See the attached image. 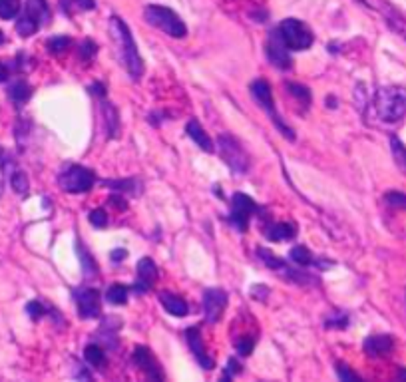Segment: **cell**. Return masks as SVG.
<instances>
[{"label":"cell","mask_w":406,"mask_h":382,"mask_svg":"<svg viewBox=\"0 0 406 382\" xmlns=\"http://www.w3.org/2000/svg\"><path fill=\"white\" fill-rule=\"evenodd\" d=\"M110 30H112V38L118 46V56L122 60V66L128 70L133 80L142 78L144 74V62H142V56L138 52V46H136V40L131 36L128 24L119 18V16H112L110 20Z\"/></svg>","instance_id":"cell-1"},{"label":"cell","mask_w":406,"mask_h":382,"mask_svg":"<svg viewBox=\"0 0 406 382\" xmlns=\"http://www.w3.org/2000/svg\"><path fill=\"white\" fill-rule=\"evenodd\" d=\"M375 112L382 122L396 124L406 116L405 86H382L375 94Z\"/></svg>","instance_id":"cell-2"},{"label":"cell","mask_w":406,"mask_h":382,"mask_svg":"<svg viewBox=\"0 0 406 382\" xmlns=\"http://www.w3.org/2000/svg\"><path fill=\"white\" fill-rule=\"evenodd\" d=\"M144 16L147 24L159 28L164 34H168L171 38H184L185 34H187V27L184 24V20L168 6L150 4V6H145Z\"/></svg>","instance_id":"cell-3"},{"label":"cell","mask_w":406,"mask_h":382,"mask_svg":"<svg viewBox=\"0 0 406 382\" xmlns=\"http://www.w3.org/2000/svg\"><path fill=\"white\" fill-rule=\"evenodd\" d=\"M275 30L277 34H279V38L283 40V44L287 46L289 50H309L314 40L311 28L307 27L305 22H301V20H295V18L283 20Z\"/></svg>","instance_id":"cell-4"},{"label":"cell","mask_w":406,"mask_h":382,"mask_svg":"<svg viewBox=\"0 0 406 382\" xmlns=\"http://www.w3.org/2000/svg\"><path fill=\"white\" fill-rule=\"evenodd\" d=\"M251 94H253V98H255V102L261 105L263 110L271 116V119L275 122L277 130L281 133H285L289 140H295V133L293 130L289 128L287 124L283 122V119L279 118V114H277V108H275V100H273V92H271V86L265 82V80H255L253 84H251Z\"/></svg>","instance_id":"cell-5"},{"label":"cell","mask_w":406,"mask_h":382,"mask_svg":"<svg viewBox=\"0 0 406 382\" xmlns=\"http://www.w3.org/2000/svg\"><path fill=\"white\" fill-rule=\"evenodd\" d=\"M217 144H219V154H222V158L225 159V163L229 166L231 172L239 173V175L247 173V170H249V156H247V152L241 147V144L237 142L233 135L223 133V135H219Z\"/></svg>","instance_id":"cell-6"},{"label":"cell","mask_w":406,"mask_h":382,"mask_svg":"<svg viewBox=\"0 0 406 382\" xmlns=\"http://www.w3.org/2000/svg\"><path fill=\"white\" fill-rule=\"evenodd\" d=\"M94 172L82 166H70L68 170L60 173L58 184L68 193H84L94 185Z\"/></svg>","instance_id":"cell-7"},{"label":"cell","mask_w":406,"mask_h":382,"mask_svg":"<svg viewBox=\"0 0 406 382\" xmlns=\"http://www.w3.org/2000/svg\"><path fill=\"white\" fill-rule=\"evenodd\" d=\"M259 207L257 203L251 198H247L245 193H235L231 198V213H229V223L235 227L237 231H247V223L253 213H257Z\"/></svg>","instance_id":"cell-8"},{"label":"cell","mask_w":406,"mask_h":382,"mask_svg":"<svg viewBox=\"0 0 406 382\" xmlns=\"http://www.w3.org/2000/svg\"><path fill=\"white\" fill-rule=\"evenodd\" d=\"M76 297V304H78V313L82 318H94L100 315L102 311V303H100V293L92 287H80L74 291Z\"/></svg>","instance_id":"cell-9"},{"label":"cell","mask_w":406,"mask_h":382,"mask_svg":"<svg viewBox=\"0 0 406 382\" xmlns=\"http://www.w3.org/2000/svg\"><path fill=\"white\" fill-rule=\"evenodd\" d=\"M227 307V293L223 289H205L203 293V313L210 325H215L222 318Z\"/></svg>","instance_id":"cell-10"},{"label":"cell","mask_w":406,"mask_h":382,"mask_svg":"<svg viewBox=\"0 0 406 382\" xmlns=\"http://www.w3.org/2000/svg\"><path fill=\"white\" fill-rule=\"evenodd\" d=\"M361 2H365L367 6L375 8V10H379V13L384 16V20L389 22V27L393 28L396 34H400L403 38H406V20L394 10L386 0H361Z\"/></svg>","instance_id":"cell-11"},{"label":"cell","mask_w":406,"mask_h":382,"mask_svg":"<svg viewBox=\"0 0 406 382\" xmlns=\"http://www.w3.org/2000/svg\"><path fill=\"white\" fill-rule=\"evenodd\" d=\"M267 58L271 60L273 66L281 68V70H289L293 64V60L289 56V48L283 44V40L279 38L277 30H273L267 40Z\"/></svg>","instance_id":"cell-12"},{"label":"cell","mask_w":406,"mask_h":382,"mask_svg":"<svg viewBox=\"0 0 406 382\" xmlns=\"http://www.w3.org/2000/svg\"><path fill=\"white\" fill-rule=\"evenodd\" d=\"M157 279V267L152 259H142L138 263V281L133 283V291L136 293H147L152 289L154 281Z\"/></svg>","instance_id":"cell-13"},{"label":"cell","mask_w":406,"mask_h":382,"mask_svg":"<svg viewBox=\"0 0 406 382\" xmlns=\"http://www.w3.org/2000/svg\"><path fill=\"white\" fill-rule=\"evenodd\" d=\"M185 339H187V344H189V348H191L194 356L197 358V362H199L205 370L213 369L215 362H213V358H210L208 353H205V346H203L201 337H199V329H197V327H191V329L185 330Z\"/></svg>","instance_id":"cell-14"},{"label":"cell","mask_w":406,"mask_h":382,"mask_svg":"<svg viewBox=\"0 0 406 382\" xmlns=\"http://www.w3.org/2000/svg\"><path fill=\"white\" fill-rule=\"evenodd\" d=\"M133 362L144 370L150 379H157V381L164 379V374L159 372V367H157V362L154 360L152 353H150V348H145V346H136V351H133Z\"/></svg>","instance_id":"cell-15"},{"label":"cell","mask_w":406,"mask_h":382,"mask_svg":"<svg viewBox=\"0 0 406 382\" xmlns=\"http://www.w3.org/2000/svg\"><path fill=\"white\" fill-rule=\"evenodd\" d=\"M393 339L389 335H372L365 341V353L372 358L389 356L393 353Z\"/></svg>","instance_id":"cell-16"},{"label":"cell","mask_w":406,"mask_h":382,"mask_svg":"<svg viewBox=\"0 0 406 382\" xmlns=\"http://www.w3.org/2000/svg\"><path fill=\"white\" fill-rule=\"evenodd\" d=\"M24 16L32 18L38 27H44L50 22V8L46 0H27V10Z\"/></svg>","instance_id":"cell-17"},{"label":"cell","mask_w":406,"mask_h":382,"mask_svg":"<svg viewBox=\"0 0 406 382\" xmlns=\"http://www.w3.org/2000/svg\"><path fill=\"white\" fill-rule=\"evenodd\" d=\"M159 303H161V307L173 316H185L189 313L187 303H185L182 297H177V295H173V293H161V295H159Z\"/></svg>","instance_id":"cell-18"},{"label":"cell","mask_w":406,"mask_h":382,"mask_svg":"<svg viewBox=\"0 0 406 382\" xmlns=\"http://www.w3.org/2000/svg\"><path fill=\"white\" fill-rule=\"evenodd\" d=\"M185 132L187 135L196 142L203 152H213V144H211V138L208 133L203 132V128L199 126V122L197 119H189L187 122V126H185Z\"/></svg>","instance_id":"cell-19"},{"label":"cell","mask_w":406,"mask_h":382,"mask_svg":"<svg viewBox=\"0 0 406 382\" xmlns=\"http://www.w3.org/2000/svg\"><path fill=\"white\" fill-rule=\"evenodd\" d=\"M265 235L269 241H289L297 235V227L293 223H273L265 229Z\"/></svg>","instance_id":"cell-20"},{"label":"cell","mask_w":406,"mask_h":382,"mask_svg":"<svg viewBox=\"0 0 406 382\" xmlns=\"http://www.w3.org/2000/svg\"><path fill=\"white\" fill-rule=\"evenodd\" d=\"M8 96H10V100H13L14 104H24L30 100V96H32V88L28 86L24 80H14L13 84L8 86Z\"/></svg>","instance_id":"cell-21"},{"label":"cell","mask_w":406,"mask_h":382,"mask_svg":"<svg viewBox=\"0 0 406 382\" xmlns=\"http://www.w3.org/2000/svg\"><path fill=\"white\" fill-rule=\"evenodd\" d=\"M289 255H291V261L297 263L299 267H313V265H317V259H314L313 253L307 249V247H303V245L293 247Z\"/></svg>","instance_id":"cell-22"},{"label":"cell","mask_w":406,"mask_h":382,"mask_svg":"<svg viewBox=\"0 0 406 382\" xmlns=\"http://www.w3.org/2000/svg\"><path fill=\"white\" fill-rule=\"evenodd\" d=\"M104 105V116H106V126H108V135L110 138H116L118 135V128H119V119H118V112L114 110L112 104H102Z\"/></svg>","instance_id":"cell-23"},{"label":"cell","mask_w":406,"mask_h":382,"mask_svg":"<svg viewBox=\"0 0 406 382\" xmlns=\"http://www.w3.org/2000/svg\"><path fill=\"white\" fill-rule=\"evenodd\" d=\"M106 299H108V303L112 304H124L128 301V287H124V285H112L110 289L106 291Z\"/></svg>","instance_id":"cell-24"},{"label":"cell","mask_w":406,"mask_h":382,"mask_svg":"<svg viewBox=\"0 0 406 382\" xmlns=\"http://www.w3.org/2000/svg\"><path fill=\"white\" fill-rule=\"evenodd\" d=\"M84 356H86V360H88V365H92V367H102L106 362L104 348L98 346V344H88L86 351H84Z\"/></svg>","instance_id":"cell-25"},{"label":"cell","mask_w":406,"mask_h":382,"mask_svg":"<svg viewBox=\"0 0 406 382\" xmlns=\"http://www.w3.org/2000/svg\"><path fill=\"white\" fill-rule=\"evenodd\" d=\"M38 24L32 20V18H28V16H20L18 18V22H16V32L22 36V38H28V36H32V34H36L38 32Z\"/></svg>","instance_id":"cell-26"},{"label":"cell","mask_w":406,"mask_h":382,"mask_svg":"<svg viewBox=\"0 0 406 382\" xmlns=\"http://www.w3.org/2000/svg\"><path fill=\"white\" fill-rule=\"evenodd\" d=\"M20 13V0H0V18L13 20Z\"/></svg>","instance_id":"cell-27"},{"label":"cell","mask_w":406,"mask_h":382,"mask_svg":"<svg viewBox=\"0 0 406 382\" xmlns=\"http://www.w3.org/2000/svg\"><path fill=\"white\" fill-rule=\"evenodd\" d=\"M257 253H259V259H261L263 263L267 265V267H271L273 271H277V273L281 275V271L285 269V261L277 259V257L273 255V253H271V251L263 249V247H259V249H257Z\"/></svg>","instance_id":"cell-28"},{"label":"cell","mask_w":406,"mask_h":382,"mask_svg":"<svg viewBox=\"0 0 406 382\" xmlns=\"http://www.w3.org/2000/svg\"><path fill=\"white\" fill-rule=\"evenodd\" d=\"M48 52L54 54V56H60V54H64L70 46H72V40L68 38V36H54V38L48 40Z\"/></svg>","instance_id":"cell-29"},{"label":"cell","mask_w":406,"mask_h":382,"mask_svg":"<svg viewBox=\"0 0 406 382\" xmlns=\"http://www.w3.org/2000/svg\"><path fill=\"white\" fill-rule=\"evenodd\" d=\"M78 253H80V261H82V267H84V277L90 279L96 277V273H98V267L94 263V259L88 255V251L84 249L82 245L78 243Z\"/></svg>","instance_id":"cell-30"},{"label":"cell","mask_w":406,"mask_h":382,"mask_svg":"<svg viewBox=\"0 0 406 382\" xmlns=\"http://www.w3.org/2000/svg\"><path fill=\"white\" fill-rule=\"evenodd\" d=\"M60 4H62V10L66 14L72 13V6L80 8V10H92L94 6H96L94 0H60Z\"/></svg>","instance_id":"cell-31"},{"label":"cell","mask_w":406,"mask_h":382,"mask_svg":"<svg viewBox=\"0 0 406 382\" xmlns=\"http://www.w3.org/2000/svg\"><path fill=\"white\" fill-rule=\"evenodd\" d=\"M10 184H13V189L16 193H20V196H27L28 193V177L24 172H14L10 175Z\"/></svg>","instance_id":"cell-32"},{"label":"cell","mask_w":406,"mask_h":382,"mask_svg":"<svg viewBox=\"0 0 406 382\" xmlns=\"http://www.w3.org/2000/svg\"><path fill=\"white\" fill-rule=\"evenodd\" d=\"M50 311H52V309H50L48 304L40 303V301H30V303L27 304V313L32 316L34 321H38L40 316H44L46 313H50Z\"/></svg>","instance_id":"cell-33"},{"label":"cell","mask_w":406,"mask_h":382,"mask_svg":"<svg viewBox=\"0 0 406 382\" xmlns=\"http://www.w3.org/2000/svg\"><path fill=\"white\" fill-rule=\"evenodd\" d=\"M287 90L293 94L297 100H303V102H305V105L311 104V92H309L305 86H301V84H289Z\"/></svg>","instance_id":"cell-34"},{"label":"cell","mask_w":406,"mask_h":382,"mask_svg":"<svg viewBox=\"0 0 406 382\" xmlns=\"http://www.w3.org/2000/svg\"><path fill=\"white\" fill-rule=\"evenodd\" d=\"M96 52H98V46H96V42H92V40H84L82 42V46L78 48V54L82 60H92V56H96Z\"/></svg>","instance_id":"cell-35"},{"label":"cell","mask_w":406,"mask_h":382,"mask_svg":"<svg viewBox=\"0 0 406 382\" xmlns=\"http://www.w3.org/2000/svg\"><path fill=\"white\" fill-rule=\"evenodd\" d=\"M391 142H393L394 159L398 161V166H400L403 170H406V147L398 142V138H393Z\"/></svg>","instance_id":"cell-36"},{"label":"cell","mask_w":406,"mask_h":382,"mask_svg":"<svg viewBox=\"0 0 406 382\" xmlns=\"http://www.w3.org/2000/svg\"><path fill=\"white\" fill-rule=\"evenodd\" d=\"M386 203L389 205H393V207H400V210H406V196L405 193H400V191H389L386 196Z\"/></svg>","instance_id":"cell-37"},{"label":"cell","mask_w":406,"mask_h":382,"mask_svg":"<svg viewBox=\"0 0 406 382\" xmlns=\"http://www.w3.org/2000/svg\"><path fill=\"white\" fill-rule=\"evenodd\" d=\"M104 185L112 187V189H116L118 193H124V189H126V191H131V193H138V191H136V182H133V179H126V182H104Z\"/></svg>","instance_id":"cell-38"},{"label":"cell","mask_w":406,"mask_h":382,"mask_svg":"<svg viewBox=\"0 0 406 382\" xmlns=\"http://www.w3.org/2000/svg\"><path fill=\"white\" fill-rule=\"evenodd\" d=\"M347 325H349V315H345V313H335L333 316H328L327 327H331V329H345Z\"/></svg>","instance_id":"cell-39"},{"label":"cell","mask_w":406,"mask_h":382,"mask_svg":"<svg viewBox=\"0 0 406 382\" xmlns=\"http://www.w3.org/2000/svg\"><path fill=\"white\" fill-rule=\"evenodd\" d=\"M90 223H92L94 227H98V229L106 227V225H108V215H106V211L94 210L92 213H90Z\"/></svg>","instance_id":"cell-40"},{"label":"cell","mask_w":406,"mask_h":382,"mask_svg":"<svg viewBox=\"0 0 406 382\" xmlns=\"http://www.w3.org/2000/svg\"><path fill=\"white\" fill-rule=\"evenodd\" d=\"M237 351H239V355L241 356H247L253 353V346H255V343L251 341V339H237Z\"/></svg>","instance_id":"cell-41"},{"label":"cell","mask_w":406,"mask_h":382,"mask_svg":"<svg viewBox=\"0 0 406 382\" xmlns=\"http://www.w3.org/2000/svg\"><path fill=\"white\" fill-rule=\"evenodd\" d=\"M337 372H339L341 381H358V374H354L347 365H337Z\"/></svg>","instance_id":"cell-42"},{"label":"cell","mask_w":406,"mask_h":382,"mask_svg":"<svg viewBox=\"0 0 406 382\" xmlns=\"http://www.w3.org/2000/svg\"><path fill=\"white\" fill-rule=\"evenodd\" d=\"M241 372V365L237 362L235 358H231L229 362H227V370H225V379H231V376H235Z\"/></svg>","instance_id":"cell-43"},{"label":"cell","mask_w":406,"mask_h":382,"mask_svg":"<svg viewBox=\"0 0 406 382\" xmlns=\"http://www.w3.org/2000/svg\"><path fill=\"white\" fill-rule=\"evenodd\" d=\"M126 249H114L112 251V261H116V263H119V261H124L126 259Z\"/></svg>","instance_id":"cell-44"},{"label":"cell","mask_w":406,"mask_h":382,"mask_svg":"<svg viewBox=\"0 0 406 382\" xmlns=\"http://www.w3.org/2000/svg\"><path fill=\"white\" fill-rule=\"evenodd\" d=\"M8 74H10V70H8V66H6L4 62H0V84L8 80Z\"/></svg>","instance_id":"cell-45"},{"label":"cell","mask_w":406,"mask_h":382,"mask_svg":"<svg viewBox=\"0 0 406 382\" xmlns=\"http://www.w3.org/2000/svg\"><path fill=\"white\" fill-rule=\"evenodd\" d=\"M90 92L92 94H98V96H104V86L102 84H94V86H90Z\"/></svg>","instance_id":"cell-46"},{"label":"cell","mask_w":406,"mask_h":382,"mask_svg":"<svg viewBox=\"0 0 406 382\" xmlns=\"http://www.w3.org/2000/svg\"><path fill=\"white\" fill-rule=\"evenodd\" d=\"M2 185H4V161L0 158V191H2Z\"/></svg>","instance_id":"cell-47"},{"label":"cell","mask_w":406,"mask_h":382,"mask_svg":"<svg viewBox=\"0 0 406 382\" xmlns=\"http://www.w3.org/2000/svg\"><path fill=\"white\" fill-rule=\"evenodd\" d=\"M110 332H112V329H110V325H108V335H110ZM104 341L110 344V337H104Z\"/></svg>","instance_id":"cell-48"},{"label":"cell","mask_w":406,"mask_h":382,"mask_svg":"<svg viewBox=\"0 0 406 382\" xmlns=\"http://www.w3.org/2000/svg\"><path fill=\"white\" fill-rule=\"evenodd\" d=\"M4 42V34H2V30H0V44Z\"/></svg>","instance_id":"cell-49"}]
</instances>
